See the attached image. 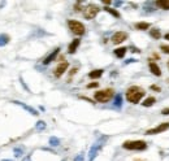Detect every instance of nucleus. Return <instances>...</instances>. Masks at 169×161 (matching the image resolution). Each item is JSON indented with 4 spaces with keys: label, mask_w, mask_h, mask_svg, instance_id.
Masks as SVG:
<instances>
[{
    "label": "nucleus",
    "mask_w": 169,
    "mask_h": 161,
    "mask_svg": "<svg viewBox=\"0 0 169 161\" xmlns=\"http://www.w3.org/2000/svg\"><path fill=\"white\" fill-rule=\"evenodd\" d=\"M145 94L146 91L139 86H131L126 90V99L131 104H138L142 100V97L145 96Z\"/></svg>",
    "instance_id": "nucleus-1"
},
{
    "label": "nucleus",
    "mask_w": 169,
    "mask_h": 161,
    "mask_svg": "<svg viewBox=\"0 0 169 161\" xmlns=\"http://www.w3.org/2000/svg\"><path fill=\"white\" fill-rule=\"evenodd\" d=\"M115 96V91L112 89H105L102 91H96L94 97L98 103H108L109 100H112V97Z\"/></svg>",
    "instance_id": "nucleus-2"
},
{
    "label": "nucleus",
    "mask_w": 169,
    "mask_h": 161,
    "mask_svg": "<svg viewBox=\"0 0 169 161\" xmlns=\"http://www.w3.org/2000/svg\"><path fill=\"white\" fill-rule=\"evenodd\" d=\"M122 147L130 151H145L147 148V143L145 140H128L122 144Z\"/></svg>",
    "instance_id": "nucleus-3"
},
{
    "label": "nucleus",
    "mask_w": 169,
    "mask_h": 161,
    "mask_svg": "<svg viewBox=\"0 0 169 161\" xmlns=\"http://www.w3.org/2000/svg\"><path fill=\"white\" fill-rule=\"evenodd\" d=\"M68 26H69L70 31L76 35H83L86 29H85V25L79 21H76V20H69L68 21Z\"/></svg>",
    "instance_id": "nucleus-4"
},
{
    "label": "nucleus",
    "mask_w": 169,
    "mask_h": 161,
    "mask_svg": "<svg viewBox=\"0 0 169 161\" xmlns=\"http://www.w3.org/2000/svg\"><path fill=\"white\" fill-rule=\"evenodd\" d=\"M98 12H99V8L96 5L90 4V5H87L86 8H83V17L86 20H92V18L98 14Z\"/></svg>",
    "instance_id": "nucleus-5"
},
{
    "label": "nucleus",
    "mask_w": 169,
    "mask_h": 161,
    "mask_svg": "<svg viewBox=\"0 0 169 161\" xmlns=\"http://www.w3.org/2000/svg\"><path fill=\"white\" fill-rule=\"evenodd\" d=\"M107 139V137H104L103 139H99L95 144H94L92 147H91V150H90V159H89V161H94V159L96 157V155L99 153V151L102 150V147H103V143H104V140Z\"/></svg>",
    "instance_id": "nucleus-6"
},
{
    "label": "nucleus",
    "mask_w": 169,
    "mask_h": 161,
    "mask_svg": "<svg viewBox=\"0 0 169 161\" xmlns=\"http://www.w3.org/2000/svg\"><path fill=\"white\" fill-rule=\"evenodd\" d=\"M169 129V122H164V123H160L159 126H156L154 129H150L146 131L147 135H154V134H159V133H163V131H165V130Z\"/></svg>",
    "instance_id": "nucleus-7"
},
{
    "label": "nucleus",
    "mask_w": 169,
    "mask_h": 161,
    "mask_svg": "<svg viewBox=\"0 0 169 161\" xmlns=\"http://www.w3.org/2000/svg\"><path fill=\"white\" fill-rule=\"evenodd\" d=\"M126 39H128V34L125 31H117L112 35V43L113 44H120V43H122Z\"/></svg>",
    "instance_id": "nucleus-8"
},
{
    "label": "nucleus",
    "mask_w": 169,
    "mask_h": 161,
    "mask_svg": "<svg viewBox=\"0 0 169 161\" xmlns=\"http://www.w3.org/2000/svg\"><path fill=\"white\" fill-rule=\"evenodd\" d=\"M68 68H69V64H68V61H61V63L57 65V68L55 69V77H56V78H60L62 74L66 72Z\"/></svg>",
    "instance_id": "nucleus-9"
},
{
    "label": "nucleus",
    "mask_w": 169,
    "mask_h": 161,
    "mask_svg": "<svg viewBox=\"0 0 169 161\" xmlns=\"http://www.w3.org/2000/svg\"><path fill=\"white\" fill-rule=\"evenodd\" d=\"M59 51H60V48H59V47L56 48V49H53L52 53H51V55H48V56L44 59V61H43V64H44V65H48L49 63H52V61L56 59V56L59 55Z\"/></svg>",
    "instance_id": "nucleus-10"
},
{
    "label": "nucleus",
    "mask_w": 169,
    "mask_h": 161,
    "mask_svg": "<svg viewBox=\"0 0 169 161\" xmlns=\"http://www.w3.org/2000/svg\"><path fill=\"white\" fill-rule=\"evenodd\" d=\"M150 70H151V73L155 74L156 77H160L161 76L160 68L158 66V64H156V63H154V61H150Z\"/></svg>",
    "instance_id": "nucleus-11"
},
{
    "label": "nucleus",
    "mask_w": 169,
    "mask_h": 161,
    "mask_svg": "<svg viewBox=\"0 0 169 161\" xmlns=\"http://www.w3.org/2000/svg\"><path fill=\"white\" fill-rule=\"evenodd\" d=\"M79 43H81V40L79 39H74L70 44H69V47H68V52L69 53H74L77 51V48H78V46H79Z\"/></svg>",
    "instance_id": "nucleus-12"
},
{
    "label": "nucleus",
    "mask_w": 169,
    "mask_h": 161,
    "mask_svg": "<svg viewBox=\"0 0 169 161\" xmlns=\"http://www.w3.org/2000/svg\"><path fill=\"white\" fill-rule=\"evenodd\" d=\"M102 76H103V70L102 69H95V70H92V72L89 73V77L91 79H98V78H100Z\"/></svg>",
    "instance_id": "nucleus-13"
},
{
    "label": "nucleus",
    "mask_w": 169,
    "mask_h": 161,
    "mask_svg": "<svg viewBox=\"0 0 169 161\" xmlns=\"http://www.w3.org/2000/svg\"><path fill=\"white\" fill-rule=\"evenodd\" d=\"M126 51H128V48L126 47H121V48H117V49H115V55L118 57V59H122L124 56H125V53H126Z\"/></svg>",
    "instance_id": "nucleus-14"
},
{
    "label": "nucleus",
    "mask_w": 169,
    "mask_h": 161,
    "mask_svg": "<svg viewBox=\"0 0 169 161\" xmlns=\"http://www.w3.org/2000/svg\"><path fill=\"white\" fill-rule=\"evenodd\" d=\"M156 5L161 9H169V0H158Z\"/></svg>",
    "instance_id": "nucleus-15"
},
{
    "label": "nucleus",
    "mask_w": 169,
    "mask_h": 161,
    "mask_svg": "<svg viewBox=\"0 0 169 161\" xmlns=\"http://www.w3.org/2000/svg\"><path fill=\"white\" fill-rule=\"evenodd\" d=\"M155 101H156V99L154 96H151V97H147L142 104H143V107H151V105L155 104Z\"/></svg>",
    "instance_id": "nucleus-16"
},
{
    "label": "nucleus",
    "mask_w": 169,
    "mask_h": 161,
    "mask_svg": "<svg viewBox=\"0 0 169 161\" xmlns=\"http://www.w3.org/2000/svg\"><path fill=\"white\" fill-rule=\"evenodd\" d=\"M150 27V23L147 22H138V23H135V29L137 30H147Z\"/></svg>",
    "instance_id": "nucleus-17"
},
{
    "label": "nucleus",
    "mask_w": 169,
    "mask_h": 161,
    "mask_svg": "<svg viewBox=\"0 0 169 161\" xmlns=\"http://www.w3.org/2000/svg\"><path fill=\"white\" fill-rule=\"evenodd\" d=\"M150 34H151V36H152V38H155V39H160L161 38V33H160V30H158V29H152Z\"/></svg>",
    "instance_id": "nucleus-18"
},
{
    "label": "nucleus",
    "mask_w": 169,
    "mask_h": 161,
    "mask_svg": "<svg viewBox=\"0 0 169 161\" xmlns=\"http://www.w3.org/2000/svg\"><path fill=\"white\" fill-rule=\"evenodd\" d=\"M104 10H105V12H108V13H111V14H112V16H113V17H117V18H118V17H120V13H118V12H117V10H115L113 8L105 7V8H104Z\"/></svg>",
    "instance_id": "nucleus-19"
},
{
    "label": "nucleus",
    "mask_w": 169,
    "mask_h": 161,
    "mask_svg": "<svg viewBox=\"0 0 169 161\" xmlns=\"http://www.w3.org/2000/svg\"><path fill=\"white\" fill-rule=\"evenodd\" d=\"M160 49L164 53H168L169 55V46H167V44H163V46H160Z\"/></svg>",
    "instance_id": "nucleus-20"
},
{
    "label": "nucleus",
    "mask_w": 169,
    "mask_h": 161,
    "mask_svg": "<svg viewBox=\"0 0 169 161\" xmlns=\"http://www.w3.org/2000/svg\"><path fill=\"white\" fill-rule=\"evenodd\" d=\"M121 100H122V97H121V95H117L116 96V107H120V105H121Z\"/></svg>",
    "instance_id": "nucleus-21"
},
{
    "label": "nucleus",
    "mask_w": 169,
    "mask_h": 161,
    "mask_svg": "<svg viewBox=\"0 0 169 161\" xmlns=\"http://www.w3.org/2000/svg\"><path fill=\"white\" fill-rule=\"evenodd\" d=\"M95 87H98V82H94V83L87 85V89H95Z\"/></svg>",
    "instance_id": "nucleus-22"
},
{
    "label": "nucleus",
    "mask_w": 169,
    "mask_h": 161,
    "mask_svg": "<svg viewBox=\"0 0 169 161\" xmlns=\"http://www.w3.org/2000/svg\"><path fill=\"white\" fill-rule=\"evenodd\" d=\"M44 126H46V125H44V122H42V121H40V122H38V125H36V127H38L39 130L44 129Z\"/></svg>",
    "instance_id": "nucleus-23"
},
{
    "label": "nucleus",
    "mask_w": 169,
    "mask_h": 161,
    "mask_svg": "<svg viewBox=\"0 0 169 161\" xmlns=\"http://www.w3.org/2000/svg\"><path fill=\"white\" fill-rule=\"evenodd\" d=\"M161 114H164V116H168L169 114V108H164L161 110Z\"/></svg>",
    "instance_id": "nucleus-24"
},
{
    "label": "nucleus",
    "mask_w": 169,
    "mask_h": 161,
    "mask_svg": "<svg viewBox=\"0 0 169 161\" xmlns=\"http://www.w3.org/2000/svg\"><path fill=\"white\" fill-rule=\"evenodd\" d=\"M51 143H52V146H57V143H59V140L56 139V138H52L51 139Z\"/></svg>",
    "instance_id": "nucleus-25"
},
{
    "label": "nucleus",
    "mask_w": 169,
    "mask_h": 161,
    "mask_svg": "<svg viewBox=\"0 0 169 161\" xmlns=\"http://www.w3.org/2000/svg\"><path fill=\"white\" fill-rule=\"evenodd\" d=\"M151 90H155V91H160V89L158 86H151Z\"/></svg>",
    "instance_id": "nucleus-26"
},
{
    "label": "nucleus",
    "mask_w": 169,
    "mask_h": 161,
    "mask_svg": "<svg viewBox=\"0 0 169 161\" xmlns=\"http://www.w3.org/2000/svg\"><path fill=\"white\" fill-rule=\"evenodd\" d=\"M76 72H77L76 68H74V69H72V72H70V76H73V74H76Z\"/></svg>",
    "instance_id": "nucleus-27"
},
{
    "label": "nucleus",
    "mask_w": 169,
    "mask_h": 161,
    "mask_svg": "<svg viewBox=\"0 0 169 161\" xmlns=\"http://www.w3.org/2000/svg\"><path fill=\"white\" fill-rule=\"evenodd\" d=\"M83 160V156H81V157H77L76 159V161H82Z\"/></svg>",
    "instance_id": "nucleus-28"
},
{
    "label": "nucleus",
    "mask_w": 169,
    "mask_h": 161,
    "mask_svg": "<svg viewBox=\"0 0 169 161\" xmlns=\"http://www.w3.org/2000/svg\"><path fill=\"white\" fill-rule=\"evenodd\" d=\"M165 39H168V40H169V34H167V35H165Z\"/></svg>",
    "instance_id": "nucleus-29"
},
{
    "label": "nucleus",
    "mask_w": 169,
    "mask_h": 161,
    "mask_svg": "<svg viewBox=\"0 0 169 161\" xmlns=\"http://www.w3.org/2000/svg\"><path fill=\"white\" fill-rule=\"evenodd\" d=\"M25 161H30V159H29V157H27V159H26V160H25Z\"/></svg>",
    "instance_id": "nucleus-30"
},
{
    "label": "nucleus",
    "mask_w": 169,
    "mask_h": 161,
    "mask_svg": "<svg viewBox=\"0 0 169 161\" xmlns=\"http://www.w3.org/2000/svg\"><path fill=\"white\" fill-rule=\"evenodd\" d=\"M168 68H169V61H168Z\"/></svg>",
    "instance_id": "nucleus-31"
}]
</instances>
